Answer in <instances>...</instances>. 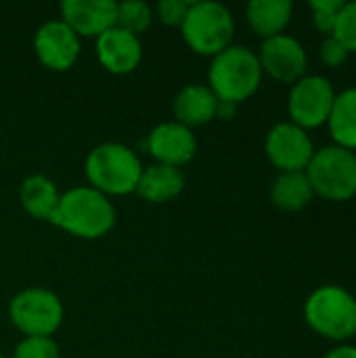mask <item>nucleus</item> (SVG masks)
Segmentation results:
<instances>
[{"instance_id":"f257e3e1","label":"nucleus","mask_w":356,"mask_h":358,"mask_svg":"<svg viewBox=\"0 0 356 358\" xmlns=\"http://www.w3.org/2000/svg\"><path fill=\"white\" fill-rule=\"evenodd\" d=\"M115 206L92 187H73L61 193L59 206L50 216V224L63 229L78 239H101L115 227Z\"/></svg>"},{"instance_id":"f03ea898","label":"nucleus","mask_w":356,"mask_h":358,"mask_svg":"<svg viewBox=\"0 0 356 358\" xmlns=\"http://www.w3.org/2000/svg\"><path fill=\"white\" fill-rule=\"evenodd\" d=\"M262 76L264 73L258 55L243 44H231L212 57L208 69V88L218 101L239 105L256 94L262 84Z\"/></svg>"},{"instance_id":"7ed1b4c3","label":"nucleus","mask_w":356,"mask_h":358,"mask_svg":"<svg viewBox=\"0 0 356 358\" xmlns=\"http://www.w3.org/2000/svg\"><path fill=\"white\" fill-rule=\"evenodd\" d=\"M143 164L134 149L122 143L97 145L84 162L88 187L107 197H124L136 191Z\"/></svg>"},{"instance_id":"20e7f679","label":"nucleus","mask_w":356,"mask_h":358,"mask_svg":"<svg viewBox=\"0 0 356 358\" xmlns=\"http://www.w3.org/2000/svg\"><path fill=\"white\" fill-rule=\"evenodd\" d=\"M304 321L317 336L346 344L356 336V298L340 285H321L304 302Z\"/></svg>"},{"instance_id":"39448f33","label":"nucleus","mask_w":356,"mask_h":358,"mask_svg":"<svg viewBox=\"0 0 356 358\" xmlns=\"http://www.w3.org/2000/svg\"><path fill=\"white\" fill-rule=\"evenodd\" d=\"M180 34L195 55L216 57L233 44L235 17L220 2H191Z\"/></svg>"},{"instance_id":"423d86ee","label":"nucleus","mask_w":356,"mask_h":358,"mask_svg":"<svg viewBox=\"0 0 356 358\" xmlns=\"http://www.w3.org/2000/svg\"><path fill=\"white\" fill-rule=\"evenodd\" d=\"M313 193L327 201H350L356 197V153L350 149L327 145L315 151L304 170Z\"/></svg>"},{"instance_id":"0eeeda50","label":"nucleus","mask_w":356,"mask_h":358,"mask_svg":"<svg viewBox=\"0 0 356 358\" xmlns=\"http://www.w3.org/2000/svg\"><path fill=\"white\" fill-rule=\"evenodd\" d=\"M61 298L44 287H25L13 296L8 319L25 338H52L63 323Z\"/></svg>"},{"instance_id":"6e6552de","label":"nucleus","mask_w":356,"mask_h":358,"mask_svg":"<svg viewBox=\"0 0 356 358\" xmlns=\"http://www.w3.org/2000/svg\"><path fill=\"white\" fill-rule=\"evenodd\" d=\"M336 94L338 92L325 76L313 73L300 78L296 84H292L287 94L290 122L304 128L306 132L321 128L329 120Z\"/></svg>"},{"instance_id":"1a4fd4ad","label":"nucleus","mask_w":356,"mask_h":358,"mask_svg":"<svg viewBox=\"0 0 356 358\" xmlns=\"http://www.w3.org/2000/svg\"><path fill=\"white\" fill-rule=\"evenodd\" d=\"M315 151L311 134L292 122L275 124L264 138V153L279 172H304Z\"/></svg>"},{"instance_id":"9d476101","label":"nucleus","mask_w":356,"mask_h":358,"mask_svg":"<svg viewBox=\"0 0 356 358\" xmlns=\"http://www.w3.org/2000/svg\"><path fill=\"white\" fill-rule=\"evenodd\" d=\"M262 73L271 76L283 84H296L306 76L308 55L302 42L290 34H279L275 38L262 40L260 50L256 52Z\"/></svg>"},{"instance_id":"9b49d317","label":"nucleus","mask_w":356,"mask_h":358,"mask_svg":"<svg viewBox=\"0 0 356 358\" xmlns=\"http://www.w3.org/2000/svg\"><path fill=\"white\" fill-rule=\"evenodd\" d=\"M82 42L76 31L61 19L44 21L34 36V52L50 71H67L80 57Z\"/></svg>"},{"instance_id":"f8f14e48","label":"nucleus","mask_w":356,"mask_h":358,"mask_svg":"<svg viewBox=\"0 0 356 358\" xmlns=\"http://www.w3.org/2000/svg\"><path fill=\"white\" fill-rule=\"evenodd\" d=\"M147 151L155 164L172 168L187 166L197 153V138L191 128L178 122H162L147 134Z\"/></svg>"},{"instance_id":"ddd939ff","label":"nucleus","mask_w":356,"mask_h":358,"mask_svg":"<svg viewBox=\"0 0 356 358\" xmlns=\"http://www.w3.org/2000/svg\"><path fill=\"white\" fill-rule=\"evenodd\" d=\"M118 2L113 0H65L61 4V21L69 25L76 36L99 38L107 29L115 27Z\"/></svg>"},{"instance_id":"4468645a","label":"nucleus","mask_w":356,"mask_h":358,"mask_svg":"<svg viewBox=\"0 0 356 358\" xmlns=\"http://www.w3.org/2000/svg\"><path fill=\"white\" fill-rule=\"evenodd\" d=\"M94 52L101 67L113 76H128L143 61V44L136 36L111 27L94 40Z\"/></svg>"},{"instance_id":"2eb2a0df","label":"nucleus","mask_w":356,"mask_h":358,"mask_svg":"<svg viewBox=\"0 0 356 358\" xmlns=\"http://www.w3.org/2000/svg\"><path fill=\"white\" fill-rule=\"evenodd\" d=\"M216 107H218V99L208 86L189 84L180 88L178 94L174 96L172 113L176 117L174 122L193 130L197 126H206L212 120H216Z\"/></svg>"},{"instance_id":"dca6fc26","label":"nucleus","mask_w":356,"mask_h":358,"mask_svg":"<svg viewBox=\"0 0 356 358\" xmlns=\"http://www.w3.org/2000/svg\"><path fill=\"white\" fill-rule=\"evenodd\" d=\"M185 185L187 180L180 168H172L166 164H151L143 168L134 193L149 203H166L176 199L185 191Z\"/></svg>"},{"instance_id":"f3484780","label":"nucleus","mask_w":356,"mask_h":358,"mask_svg":"<svg viewBox=\"0 0 356 358\" xmlns=\"http://www.w3.org/2000/svg\"><path fill=\"white\" fill-rule=\"evenodd\" d=\"M294 15V4L290 0H252L245 6L248 25L262 40L285 34Z\"/></svg>"},{"instance_id":"a211bd4d","label":"nucleus","mask_w":356,"mask_h":358,"mask_svg":"<svg viewBox=\"0 0 356 358\" xmlns=\"http://www.w3.org/2000/svg\"><path fill=\"white\" fill-rule=\"evenodd\" d=\"M59 199L61 193L57 185L44 174H31L19 187V203L36 220H50Z\"/></svg>"},{"instance_id":"6ab92c4d","label":"nucleus","mask_w":356,"mask_h":358,"mask_svg":"<svg viewBox=\"0 0 356 358\" xmlns=\"http://www.w3.org/2000/svg\"><path fill=\"white\" fill-rule=\"evenodd\" d=\"M315 199L304 172H279L271 185V201L281 212H302Z\"/></svg>"},{"instance_id":"aec40b11","label":"nucleus","mask_w":356,"mask_h":358,"mask_svg":"<svg viewBox=\"0 0 356 358\" xmlns=\"http://www.w3.org/2000/svg\"><path fill=\"white\" fill-rule=\"evenodd\" d=\"M327 126L338 147L356 153V86L336 94Z\"/></svg>"},{"instance_id":"412c9836","label":"nucleus","mask_w":356,"mask_h":358,"mask_svg":"<svg viewBox=\"0 0 356 358\" xmlns=\"http://www.w3.org/2000/svg\"><path fill=\"white\" fill-rule=\"evenodd\" d=\"M151 23H153V8L147 2H143V0L118 2L115 27L138 38L143 31H147L151 27Z\"/></svg>"},{"instance_id":"4be33fe9","label":"nucleus","mask_w":356,"mask_h":358,"mask_svg":"<svg viewBox=\"0 0 356 358\" xmlns=\"http://www.w3.org/2000/svg\"><path fill=\"white\" fill-rule=\"evenodd\" d=\"M342 6H344V0H311L308 8L313 10L315 29L319 34H323L325 38L334 36L336 19H338V13L342 10Z\"/></svg>"},{"instance_id":"5701e85b","label":"nucleus","mask_w":356,"mask_h":358,"mask_svg":"<svg viewBox=\"0 0 356 358\" xmlns=\"http://www.w3.org/2000/svg\"><path fill=\"white\" fill-rule=\"evenodd\" d=\"M334 38H338L350 55H356V0L344 2L338 13Z\"/></svg>"},{"instance_id":"b1692460","label":"nucleus","mask_w":356,"mask_h":358,"mask_svg":"<svg viewBox=\"0 0 356 358\" xmlns=\"http://www.w3.org/2000/svg\"><path fill=\"white\" fill-rule=\"evenodd\" d=\"M10 358H59V346L52 338H23Z\"/></svg>"},{"instance_id":"393cba45","label":"nucleus","mask_w":356,"mask_h":358,"mask_svg":"<svg viewBox=\"0 0 356 358\" xmlns=\"http://www.w3.org/2000/svg\"><path fill=\"white\" fill-rule=\"evenodd\" d=\"M189 6H191V2H187V0H164V2L157 4L155 13H157V19L164 25L180 29L185 19H187Z\"/></svg>"},{"instance_id":"a878e982","label":"nucleus","mask_w":356,"mask_h":358,"mask_svg":"<svg viewBox=\"0 0 356 358\" xmlns=\"http://www.w3.org/2000/svg\"><path fill=\"white\" fill-rule=\"evenodd\" d=\"M319 55H321V61L323 65L327 67H340L348 61L350 52L344 48V44L334 38V36H327L323 42H321V48H319Z\"/></svg>"},{"instance_id":"bb28decb","label":"nucleus","mask_w":356,"mask_h":358,"mask_svg":"<svg viewBox=\"0 0 356 358\" xmlns=\"http://www.w3.org/2000/svg\"><path fill=\"white\" fill-rule=\"evenodd\" d=\"M323 358H356V346H353V344H340L334 350H329Z\"/></svg>"},{"instance_id":"cd10ccee","label":"nucleus","mask_w":356,"mask_h":358,"mask_svg":"<svg viewBox=\"0 0 356 358\" xmlns=\"http://www.w3.org/2000/svg\"><path fill=\"white\" fill-rule=\"evenodd\" d=\"M235 111H237V105H233V103H225V101H218L216 117L227 122V120H233V117H235Z\"/></svg>"},{"instance_id":"c85d7f7f","label":"nucleus","mask_w":356,"mask_h":358,"mask_svg":"<svg viewBox=\"0 0 356 358\" xmlns=\"http://www.w3.org/2000/svg\"><path fill=\"white\" fill-rule=\"evenodd\" d=\"M0 358H8V357H4V355H0Z\"/></svg>"}]
</instances>
